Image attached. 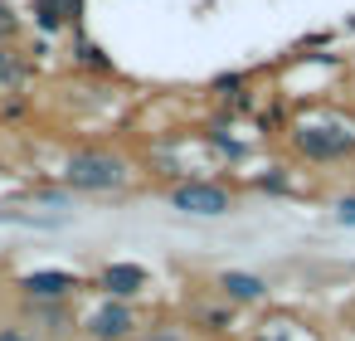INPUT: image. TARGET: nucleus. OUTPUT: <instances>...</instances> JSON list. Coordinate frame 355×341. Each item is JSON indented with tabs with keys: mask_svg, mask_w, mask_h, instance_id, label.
I'll return each mask as SVG.
<instances>
[{
	"mask_svg": "<svg viewBox=\"0 0 355 341\" xmlns=\"http://www.w3.org/2000/svg\"><path fill=\"white\" fill-rule=\"evenodd\" d=\"M64 185L78 190V195H112L132 181V161L107 151V147H78L69 161H64Z\"/></svg>",
	"mask_w": 355,
	"mask_h": 341,
	"instance_id": "obj_1",
	"label": "nucleus"
},
{
	"mask_svg": "<svg viewBox=\"0 0 355 341\" xmlns=\"http://www.w3.org/2000/svg\"><path fill=\"white\" fill-rule=\"evenodd\" d=\"M292 151L311 166H336L355 156V127L336 122V117H316V122H297L292 127Z\"/></svg>",
	"mask_w": 355,
	"mask_h": 341,
	"instance_id": "obj_2",
	"label": "nucleus"
},
{
	"mask_svg": "<svg viewBox=\"0 0 355 341\" xmlns=\"http://www.w3.org/2000/svg\"><path fill=\"white\" fill-rule=\"evenodd\" d=\"M166 205L185 219H224L234 215V190H224L219 181H180L166 190Z\"/></svg>",
	"mask_w": 355,
	"mask_h": 341,
	"instance_id": "obj_3",
	"label": "nucleus"
},
{
	"mask_svg": "<svg viewBox=\"0 0 355 341\" xmlns=\"http://www.w3.org/2000/svg\"><path fill=\"white\" fill-rule=\"evenodd\" d=\"M137 307L122 297H103L88 317H83V336L88 341H132L137 336Z\"/></svg>",
	"mask_w": 355,
	"mask_h": 341,
	"instance_id": "obj_4",
	"label": "nucleus"
},
{
	"mask_svg": "<svg viewBox=\"0 0 355 341\" xmlns=\"http://www.w3.org/2000/svg\"><path fill=\"white\" fill-rule=\"evenodd\" d=\"M78 288H83V278L69 273V268H35V273L15 278V292L30 297V302H73Z\"/></svg>",
	"mask_w": 355,
	"mask_h": 341,
	"instance_id": "obj_5",
	"label": "nucleus"
},
{
	"mask_svg": "<svg viewBox=\"0 0 355 341\" xmlns=\"http://www.w3.org/2000/svg\"><path fill=\"white\" fill-rule=\"evenodd\" d=\"M93 288H98L103 297H122V302H137V297H141V292L151 288V273H146L141 263H132V258H117V263H103V268H98Z\"/></svg>",
	"mask_w": 355,
	"mask_h": 341,
	"instance_id": "obj_6",
	"label": "nucleus"
},
{
	"mask_svg": "<svg viewBox=\"0 0 355 341\" xmlns=\"http://www.w3.org/2000/svg\"><path fill=\"white\" fill-rule=\"evenodd\" d=\"M88 0H30V20L40 35H78Z\"/></svg>",
	"mask_w": 355,
	"mask_h": 341,
	"instance_id": "obj_7",
	"label": "nucleus"
},
{
	"mask_svg": "<svg viewBox=\"0 0 355 341\" xmlns=\"http://www.w3.org/2000/svg\"><path fill=\"white\" fill-rule=\"evenodd\" d=\"M35 78V59L20 44H0V103L25 93V83Z\"/></svg>",
	"mask_w": 355,
	"mask_h": 341,
	"instance_id": "obj_8",
	"label": "nucleus"
},
{
	"mask_svg": "<svg viewBox=\"0 0 355 341\" xmlns=\"http://www.w3.org/2000/svg\"><path fill=\"white\" fill-rule=\"evenodd\" d=\"M20 317L25 322H40V331H54V336H64V331H73V312H69V302H20Z\"/></svg>",
	"mask_w": 355,
	"mask_h": 341,
	"instance_id": "obj_9",
	"label": "nucleus"
},
{
	"mask_svg": "<svg viewBox=\"0 0 355 341\" xmlns=\"http://www.w3.org/2000/svg\"><path fill=\"white\" fill-rule=\"evenodd\" d=\"M229 302H263L268 297V283L258 278V273H243V268H229V273H219V283H214Z\"/></svg>",
	"mask_w": 355,
	"mask_h": 341,
	"instance_id": "obj_10",
	"label": "nucleus"
},
{
	"mask_svg": "<svg viewBox=\"0 0 355 341\" xmlns=\"http://www.w3.org/2000/svg\"><path fill=\"white\" fill-rule=\"evenodd\" d=\"M73 64L78 69H93V74H117L112 59L103 54V44H93L88 35H73Z\"/></svg>",
	"mask_w": 355,
	"mask_h": 341,
	"instance_id": "obj_11",
	"label": "nucleus"
},
{
	"mask_svg": "<svg viewBox=\"0 0 355 341\" xmlns=\"http://www.w3.org/2000/svg\"><path fill=\"white\" fill-rule=\"evenodd\" d=\"M20 30H25L20 10L10 6V0H0V44H15V40H20Z\"/></svg>",
	"mask_w": 355,
	"mask_h": 341,
	"instance_id": "obj_12",
	"label": "nucleus"
},
{
	"mask_svg": "<svg viewBox=\"0 0 355 341\" xmlns=\"http://www.w3.org/2000/svg\"><path fill=\"white\" fill-rule=\"evenodd\" d=\"M331 219H336L340 229H355V195H345V200L331 210Z\"/></svg>",
	"mask_w": 355,
	"mask_h": 341,
	"instance_id": "obj_13",
	"label": "nucleus"
},
{
	"mask_svg": "<svg viewBox=\"0 0 355 341\" xmlns=\"http://www.w3.org/2000/svg\"><path fill=\"white\" fill-rule=\"evenodd\" d=\"M0 341H44V336H35L25 326H0Z\"/></svg>",
	"mask_w": 355,
	"mask_h": 341,
	"instance_id": "obj_14",
	"label": "nucleus"
}]
</instances>
